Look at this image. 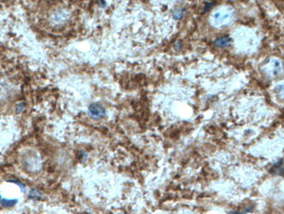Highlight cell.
<instances>
[{"mask_svg": "<svg viewBox=\"0 0 284 214\" xmlns=\"http://www.w3.org/2000/svg\"><path fill=\"white\" fill-rule=\"evenodd\" d=\"M214 43L217 47H226L230 43V38H227V37L218 38L215 40Z\"/></svg>", "mask_w": 284, "mask_h": 214, "instance_id": "2", "label": "cell"}, {"mask_svg": "<svg viewBox=\"0 0 284 214\" xmlns=\"http://www.w3.org/2000/svg\"><path fill=\"white\" fill-rule=\"evenodd\" d=\"M88 115L94 120H100L106 115V109L100 103H93L88 107Z\"/></svg>", "mask_w": 284, "mask_h": 214, "instance_id": "1", "label": "cell"}, {"mask_svg": "<svg viewBox=\"0 0 284 214\" xmlns=\"http://www.w3.org/2000/svg\"><path fill=\"white\" fill-rule=\"evenodd\" d=\"M18 203L17 199H6V198H1V205L3 207H11L14 206Z\"/></svg>", "mask_w": 284, "mask_h": 214, "instance_id": "3", "label": "cell"}, {"mask_svg": "<svg viewBox=\"0 0 284 214\" xmlns=\"http://www.w3.org/2000/svg\"><path fill=\"white\" fill-rule=\"evenodd\" d=\"M98 3H100V6H106V5H105V3H106L105 1H98Z\"/></svg>", "mask_w": 284, "mask_h": 214, "instance_id": "7", "label": "cell"}, {"mask_svg": "<svg viewBox=\"0 0 284 214\" xmlns=\"http://www.w3.org/2000/svg\"><path fill=\"white\" fill-rule=\"evenodd\" d=\"M213 6V3H207V4H205V7L204 8V11H205L206 10L210 9V8H211Z\"/></svg>", "mask_w": 284, "mask_h": 214, "instance_id": "6", "label": "cell"}, {"mask_svg": "<svg viewBox=\"0 0 284 214\" xmlns=\"http://www.w3.org/2000/svg\"><path fill=\"white\" fill-rule=\"evenodd\" d=\"M40 198H41V194L36 189H32L29 192V198H31L32 200H39L40 199Z\"/></svg>", "mask_w": 284, "mask_h": 214, "instance_id": "4", "label": "cell"}, {"mask_svg": "<svg viewBox=\"0 0 284 214\" xmlns=\"http://www.w3.org/2000/svg\"><path fill=\"white\" fill-rule=\"evenodd\" d=\"M24 106H25V104H24V103H20V104H18V105L17 106V112H20V111H21L23 110Z\"/></svg>", "mask_w": 284, "mask_h": 214, "instance_id": "5", "label": "cell"}]
</instances>
